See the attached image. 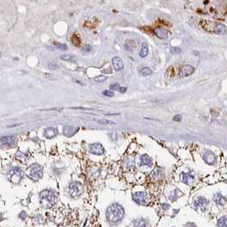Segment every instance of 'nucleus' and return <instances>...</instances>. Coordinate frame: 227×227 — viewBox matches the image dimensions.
<instances>
[{
    "instance_id": "38",
    "label": "nucleus",
    "mask_w": 227,
    "mask_h": 227,
    "mask_svg": "<svg viewBox=\"0 0 227 227\" xmlns=\"http://www.w3.org/2000/svg\"><path fill=\"white\" fill-rule=\"evenodd\" d=\"M74 81L75 82V83H78V84H80V85H82V86H85V84L82 83V82H80V80H74Z\"/></svg>"
},
{
    "instance_id": "2",
    "label": "nucleus",
    "mask_w": 227,
    "mask_h": 227,
    "mask_svg": "<svg viewBox=\"0 0 227 227\" xmlns=\"http://www.w3.org/2000/svg\"><path fill=\"white\" fill-rule=\"evenodd\" d=\"M106 216L109 223L111 224L119 223L120 221L122 220V219L124 217V209L120 205L114 204L108 208Z\"/></svg>"
},
{
    "instance_id": "15",
    "label": "nucleus",
    "mask_w": 227,
    "mask_h": 227,
    "mask_svg": "<svg viewBox=\"0 0 227 227\" xmlns=\"http://www.w3.org/2000/svg\"><path fill=\"white\" fill-rule=\"evenodd\" d=\"M76 131L77 128L74 127V126H66L63 129L64 134L67 135V136H72V135L75 133Z\"/></svg>"
},
{
    "instance_id": "31",
    "label": "nucleus",
    "mask_w": 227,
    "mask_h": 227,
    "mask_svg": "<svg viewBox=\"0 0 227 227\" xmlns=\"http://www.w3.org/2000/svg\"><path fill=\"white\" fill-rule=\"evenodd\" d=\"M96 121H98L99 123H101V124H115L114 122L112 121H103V120H96Z\"/></svg>"
},
{
    "instance_id": "33",
    "label": "nucleus",
    "mask_w": 227,
    "mask_h": 227,
    "mask_svg": "<svg viewBox=\"0 0 227 227\" xmlns=\"http://www.w3.org/2000/svg\"><path fill=\"white\" fill-rule=\"evenodd\" d=\"M133 162H134V160H131V162H130V160H129L127 162H126V163H125V166H126L127 168H129V169H130L131 166H133Z\"/></svg>"
},
{
    "instance_id": "39",
    "label": "nucleus",
    "mask_w": 227,
    "mask_h": 227,
    "mask_svg": "<svg viewBox=\"0 0 227 227\" xmlns=\"http://www.w3.org/2000/svg\"><path fill=\"white\" fill-rule=\"evenodd\" d=\"M186 227H195V226L193 224H188L186 225Z\"/></svg>"
},
{
    "instance_id": "8",
    "label": "nucleus",
    "mask_w": 227,
    "mask_h": 227,
    "mask_svg": "<svg viewBox=\"0 0 227 227\" xmlns=\"http://www.w3.org/2000/svg\"><path fill=\"white\" fill-rule=\"evenodd\" d=\"M148 195L145 192H137L133 194V199L137 203L140 205H144L147 202Z\"/></svg>"
},
{
    "instance_id": "10",
    "label": "nucleus",
    "mask_w": 227,
    "mask_h": 227,
    "mask_svg": "<svg viewBox=\"0 0 227 227\" xmlns=\"http://www.w3.org/2000/svg\"><path fill=\"white\" fill-rule=\"evenodd\" d=\"M112 64L113 67L115 68L116 71H120L122 70L124 68V63H123V61L121 57H113L112 59Z\"/></svg>"
},
{
    "instance_id": "13",
    "label": "nucleus",
    "mask_w": 227,
    "mask_h": 227,
    "mask_svg": "<svg viewBox=\"0 0 227 227\" xmlns=\"http://www.w3.org/2000/svg\"><path fill=\"white\" fill-rule=\"evenodd\" d=\"M140 164L141 166H151L152 161H151V159L150 158V156H148L147 155H144L141 157Z\"/></svg>"
},
{
    "instance_id": "9",
    "label": "nucleus",
    "mask_w": 227,
    "mask_h": 227,
    "mask_svg": "<svg viewBox=\"0 0 227 227\" xmlns=\"http://www.w3.org/2000/svg\"><path fill=\"white\" fill-rule=\"evenodd\" d=\"M154 33L155 34L157 38H160V39H166L169 35V32L166 28L160 27H158L154 29Z\"/></svg>"
},
{
    "instance_id": "26",
    "label": "nucleus",
    "mask_w": 227,
    "mask_h": 227,
    "mask_svg": "<svg viewBox=\"0 0 227 227\" xmlns=\"http://www.w3.org/2000/svg\"><path fill=\"white\" fill-rule=\"evenodd\" d=\"M166 74L168 77H173L176 73H175V70H174V67H170L167 70H166Z\"/></svg>"
},
{
    "instance_id": "6",
    "label": "nucleus",
    "mask_w": 227,
    "mask_h": 227,
    "mask_svg": "<svg viewBox=\"0 0 227 227\" xmlns=\"http://www.w3.org/2000/svg\"><path fill=\"white\" fill-rule=\"evenodd\" d=\"M42 173H43V169L39 165H32L30 169H29V177L33 180H38L42 176Z\"/></svg>"
},
{
    "instance_id": "21",
    "label": "nucleus",
    "mask_w": 227,
    "mask_h": 227,
    "mask_svg": "<svg viewBox=\"0 0 227 227\" xmlns=\"http://www.w3.org/2000/svg\"><path fill=\"white\" fill-rule=\"evenodd\" d=\"M215 201L217 202L218 204L220 205V206H224L226 203V200L225 197H223L220 194H217L215 195Z\"/></svg>"
},
{
    "instance_id": "4",
    "label": "nucleus",
    "mask_w": 227,
    "mask_h": 227,
    "mask_svg": "<svg viewBox=\"0 0 227 227\" xmlns=\"http://www.w3.org/2000/svg\"><path fill=\"white\" fill-rule=\"evenodd\" d=\"M83 192V186L80 182H72L68 186V194L72 197L80 196Z\"/></svg>"
},
{
    "instance_id": "18",
    "label": "nucleus",
    "mask_w": 227,
    "mask_h": 227,
    "mask_svg": "<svg viewBox=\"0 0 227 227\" xmlns=\"http://www.w3.org/2000/svg\"><path fill=\"white\" fill-rule=\"evenodd\" d=\"M195 206L196 207V208H205L206 207H207V201H206L204 198L200 197V198H198L197 200H196V201H195Z\"/></svg>"
},
{
    "instance_id": "17",
    "label": "nucleus",
    "mask_w": 227,
    "mask_h": 227,
    "mask_svg": "<svg viewBox=\"0 0 227 227\" xmlns=\"http://www.w3.org/2000/svg\"><path fill=\"white\" fill-rule=\"evenodd\" d=\"M149 54V46H148L147 44H145L144 43L143 45H142V47H141V50H140V52H139V56H140L141 57H146Z\"/></svg>"
},
{
    "instance_id": "16",
    "label": "nucleus",
    "mask_w": 227,
    "mask_h": 227,
    "mask_svg": "<svg viewBox=\"0 0 227 227\" xmlns=\"http://www.w3.org/2000/svg\"><path fill=\"white\" fill-rule=\"evenodd\" d=\"M57 133V129L56 128H53V127H50V128H47L46 130H45V137L46 138H51L55 137Z\"/></svg>"
},
{
    "instance_id": "23",
    "label": "nucleus",
    "mask_w": 227,
    "mask_h": 227,
    "mask_svg": "<svg viewBox=\"0 0 227 227\" xmlns=\"http://www.w3.org/2000/svg\"><path fill=\"white\" fill-rule=\"evenodd\" d=\"M193 179H194V177L192 176L191 173H183L182 174V181L186 184H189V181L192 180Z\"/></svg>"
},
{
    "instance_id": "20",
    "label": "nucleus",
    "mask_w": 227,
    "mask_h": 227,
    "mask_svg": "<svg viewBox=\"0 0 227 227\" xmlns=\"http://www.w3.org/2000/svg\"><path fill=\"white\" fill-rule=\"evenodd\" d=\"M133 227H150V224L144 220H138L134 221Z\"/></svg>"
},
{
    "instance_id": "22",
    "label": "nucleus",
    "mask_w": 227,
    "mask_h": 227,
    "mask_svg": "<svg viewBox=\"0 0 227 227\" xmlns=\"http://www.w3.org/2000/svg\"><path fill=\"white\" fill-rule=\"evenodd\" d=\"M72 44L74 45V46H77V47H80V45H81V40L80 38H79V36L77 34H74L72 36Z\"/></svg>"
},
{
    "instance_id": "35",
    "label": "nucleus",
    "mask_w": 227,
    "mask_h": 227,
    "mask_svg": "<svg viewBox=\"0 0 227 227\" xmlns=\"http://www.w3.org/2000/svg\"><path fill=\"white\" fill-rule=\"evenodd\" d=\"M82 49H83L84 51H86V52L91 51V45H86V46H84Z\"/></svg>"
},
{
    "instance_id": "37",
    "label": "nucleus",
    "mask_w": 227,
    "mask_h": 227,
    "mask_svg": "<svg viewBox=\"0 0 227 227\" xmlns=\"http://www.w3.org/2000/svg\"><path fill=\"white\" fill-rule=\"evenodd\" d=\"M126 90L127 89H126V87H121V88H120V91H121V93H124L126 91Z\"/></svg>"
},
{
    "instance_id": "12",
    "label": "nucleus",
    "mask_w": 227,
    "mask_h": 227,
    "mask_svg": "<svg viewBox=\"0 0 227 227\" xmlns=\"http://www.w3.org/2000/svg\"><path fill=\"white\" fill-rule=\"evenodd\" d=\"M16 143V138L13 136H8V137H3L2 138V144L3 145H13Z\"/></svg>"
},
{
    "instance_id": "3",
    "label": "nucleus",
    "mask_w": 227,
    "mask_h": 227,
    "mask_svg": "<svg viewBox=\"0 0 227 227\" xmlns=\"http://www.w3.org/2000/svg\"><path fill=\"white\" fill-rule=\"evenodd\" d=\"M40 202L45 208H51L56 203L57 198L53 192L50 190H44L40 193Z\"/></svg>"
},
{
    "instance_id": "28",
    "label": "nucleus",
    "mask_w": 227,
    "mask_h": 227,
    "mask_svg": "<svg viewBox=\"0 0 227 227\" xmlns=\"http://www.w3.org/2000/svg\"><path fill=\"white\" fill-rule=\"evenodd\" d=\"M93 80L96 81V82H104L107 80V77L104 75H99V76H96L95 78H93Z\"/></svg>"
},
{
    "instance_id": "32",
    "label": "nucleus",
    "mask_w": 227,
    "mask_h": 227,
    "mask_svg": "<svg viewBox=\"0 0 227 227\" xmlns=\"http://www.w3.org/2000/svg\"><path fill=\"white\" fill-rule=\"evenodd\" d=\"M172 52L174 53V54H179V53L182 52V51H181L179 48H178V47H173V48L172 49Z\"/></svg>"
},
{
    "instance_id": "36",
    "label": "nucleus",
    "mask_w": 227,
    "mask_h": 227,
    "mask_svg": "<svg viewBox=\"0 0 227 227\" xmlns=\"http://www.w3.org/2000/svg\"><path fill=\"white\" fill-rule=\"evenodd\" d=\"M173 121H181V116H180V115H176V116H174Z\"/></svg>"
},
{
    "instance_id": "7",
    "label": "nucleus",
    "mask_w": 227,
    "mask_h": 227,
    "mask_svg": "<svg viewBox=\"0 0 227 227\" xmlns=\"http://www.w3.org/2000/svg\"><path fill=\"white\" fill-rule=\"evenodd\" d=\"M195 72V67L191 65H183L179 67V75L180 77H188Z\"/></svg>"
},
{
    "instance_id": "30",
    "label": "nucleus",
    "mask_w": 227,
    "mask_h": 227,
    "mask_svg": "<svg viewBox=\"0 0 227 227\" xmlns=\"http://www.w3.org/2000/svg\"><path fill=\"white\" fill-rule=\"evenodd\" d=\"M110 90H113V91H116V90H120V86H119L118 83H115V84H112L111 86H110Z\"/></svg>"
},
{
    "instance_id": "5",
    "label": "nucleus",
    "mask_w": 227,
    "mask_h": 227,
    "mask_svg": "<svg viewBox=\"0 0 227 227\" xmlns=\"http://www.w3.org/2000/svg\"><path fill=\"white\" fill-rule=\"evenodd\" d=\"M8 177H9V179H10L11 182L17 184V183H19L21 181V179H22L23 173L20 167L14 166V167H12L10 169V172H9Z\"/></svg>"
},
{
    "instance_id": "25",
    "label": "nucleus",
    "mask_w": 227,
    "mask_h": 227,
    "mask_svg": "<svg viewBox=\"0 0 227 227\" xmlns=\"http://www.w3.org/2000/svg\"><path fill=\"white\" fill-rule=\"evenodd\" d=\"M218 226L219 227H227V216L221 217L218 221Z\"/></svg>"
},
{
    "instance_id": "27",
    "label": "nucleus",
    "mask_w": 227,
    "mask_h": 227,
    "mask_svg": "<svg viewBox=\"0 0 227 227\" xmlns=\"http://www.w3.org/2000/svg\"><path fill=\"white\" fill-rule=\"evenodd\" d=\"M48 67L51 69V70H57L59 68V66L56 62H49L48 63Z\"/></svg>"
},
{
    "instance_id": "34",
    "label": "nucleus",
    "mask_w": 227,
    "mask_h": 227,
    "mask_svg": "<svg viewBox=\"0 0 227 227\" xmlns=\"http://www.w3.org/2000/svg\"><path fill=\"white\" fill-rule=\"evenodd\" d=\"M56 45H57V47L58 49H62V50H67V47H66V45H59V44H56Z\"/></svg>"
},
{
    "instance_id": "24",
    "label": "nucleus",
    "mask_w": 227,
    "mask_h": 227,
    "mask_svg": "<svg viewBox=\"0 0 227 227\" xmlns=\"http://www.w3.org/2000/svg\"><path fill=\"white\" fill-rule=\"evenodd\" d=\"M139 73H140L141 75H143V76H149V75L152 74V70H151L150 67H144V68H142V69L139 71Z\"/></svg>"
},
{
    "instance_id": "1",
    "label": "nucleus",
    "mask_w": 227,
    "mask_h": 227,
    "mask_svg": "<svg viewBox=\"0 0 227 227\" xmlns=\"http://www.w3.org/2000/svg\"><path fill=\"white\" fill-rule=\"evenodd\" d=\"M200 25L206 32L215 34H224L227 31L226 27L221 23L216 22L214 21L202 19L200 21Z\"/></svg>"
},
{
    "instance_id": "19",
    "label": "nucleus",
    "mask_w": 227,
    "mask_h": 227,
    "mask_svg": "<svg viewBox=\"0 0 227 227\" xmlns=\"http://www.w3.org/2000/svg\"><path fill=\"white\" fill-rule=\"evenodd\" d=\"M61 59L62 61L71 62H77V58L75 57L74 56H72V55H68V54H65L61 56Z\"/></svg>"
},
{
    "instance_id": "29",
    "label": "nucleus",
    "mask_w": 227,
    "mask_h": 227,
    "mask_svg": "<svg viewBox=\"0 0 227 227\" xmlns=\"http://www.w3.org/2000/svg\"><path fill=\"white\" fill-rule=\"evenodd\" d=\"M102 94L106 96H114V92L112 91H109V90H105L102 91Z\"/></svg>"
},
{
    "instance_id": "11",
    "label": "nucleus",
    "mask_w": 227,
    "mask_h": 227,
    "mask_svg": "<svg viewBox=\"0 0 227 227\" xmlns=\"http://www.w3.org/2000/svg\"><path fill=\"white\" fill-rule=\"evenodd\" d=\"M89 150L91 153L95 154V155H102L104 151L103 148L100 144H94L90 145Z\"/></svg>"
},
{
    "instance_id": "14",
    "label": "nucleus",
    "mask_w": 227,
    "mask_h": 227,
    "mask_svg": "<svg viewBox=\"0 0 227 227\" xmlns=\"http://www.w3.org/2000/svg\"><path fill=\"white\" fill-rule=\"evenodd\" d=\"M137 47V43L134 41V40H127V41L125 43V48L126 51H132L134 49H136Z\"/></svg>"
}]
</instances>
